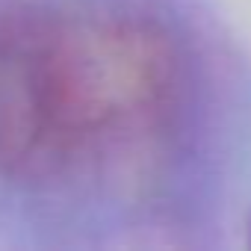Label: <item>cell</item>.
Instances as JSON below:
<instances>
[{
  "label": "cell",
  "instance_id": "cell-1",
  "mask_svg": "<svg viewBox=\"0 0 251 251\" xmlns=\"http://www.w3.org/2000/svg\"><path fill=\"white\" fill-rule=\"evenodd\" d=\"M177 98L172 45L106 9L0 24V160L68 169L151 142Z\"/></svg>",
  "mask_w": 251,
  "mask_h": 251
}]
</instances>
